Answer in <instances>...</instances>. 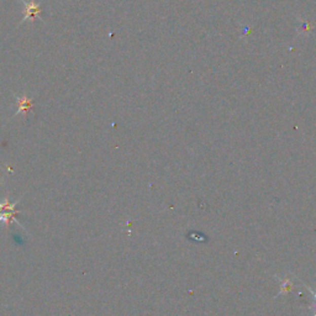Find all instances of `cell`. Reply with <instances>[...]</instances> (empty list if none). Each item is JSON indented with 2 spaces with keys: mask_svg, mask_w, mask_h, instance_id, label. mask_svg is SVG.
Wrapping results in <instances>:
<instances>
[{
  "mask_svg": "<svg viewBox=\"0 0 316 316\" xmlns=\"http://www.w3.org/2000/svg\"><path fill=\"white\" fill-rule=\"evenodd\" d=\"M20 203V199H18L14 203H10L9 201V196H5L4 200L0 201V224H4L5 226L9 229L11 223H15L16 225H19L20 227L25 229L21 224L16 220V215L20 214V210L16 209V205Z\"/></svg>",
  "mask_w": 316,
  "mask_h": 316,
  "instance_id": "obj_1",
  "label": "cell"
},
{
  "mask_svg": "<svg viewBox=\"0 0 316 316\" xmlns=\"http://www.w3.org/2000/svg\"><path fill=\"white\" fill-rule=\"evenodd\" d=\"M21 3L22 7H24V9H22L24 18H22L20 24H22L24 21H27V20L33 22L35 19L40 18V14H41V5H40V3L35 2V0H21Z\"/></svg>",
  "mask_w": 316,
  "mask_h": 316,
  "instance_id": "obj_2",
  "label": "cell"
},
{
  "mask_svg": "<svg viewBox=\"0 0 316 316\" xmlns=\"http://www.w3.org/2000/svg\"><path fill=\"white\" fill-rule=\"evenodd\" d=\"M16 104H18V110H16L15 116L26 115L31 107H32V99H30L26 95L16 96Z\"/></svg>",
  "mask_w": 316,
  "mask_h": 316,
  "instance_id": "obj_3",
  "label": "cell"
},
{
  "mask_svg": "<svg viewBox=\"0 0 316 316\" xmlns=\"http://www.w3.org/2000/svg\"><path fill=\"white\" fill-rule=\"evenodd\" d=\"M280 287H282V290H280V293H279V294H283V293H287L290 288H292L293 284L290 283L289 279H284L283 283H282Z\"/></svg>",
  "mask_w": 316,
  "mask_h": 316,
  "instance_id": "obj_4",
  "label": "cell"
}]
</instances>
